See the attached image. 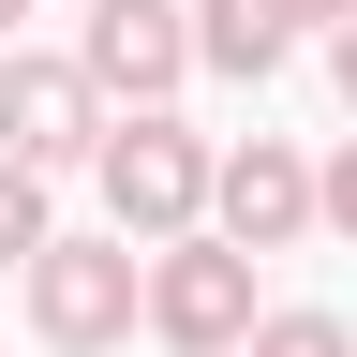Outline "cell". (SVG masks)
Listing matches in <instances>:
<instances>
[{"label":"cell","mask_w":357,"mask_h":357,"mask_svg":"<svg viewBox=\"0 0 357 357\" xmlns=\"http://www.w3.org/2000/svg\"><path fill=\"white\" fill-rule=\"evenodd\" d=\"M89 178H105L119 238H149V253H178V238H208V194H223V149H194L178 119H119Z\"/></svg>","instance_id":"obj_1"},{"label":"cell","mask_w":357,"mask_h":357,"mask_svg":"<svg viewBox=\"0 0 357 357\" xmlns=\"http://www.w3.org/2000/svg\"><path fill=\"white\" fill-rule=\"evenodd\" d=\"M149 328H164V357H253V328H268L253 253H238V238H178V253H149Z\"/></svg>","instance_id":"obj_2"},{"label":"cell","mask_w":357,"mask_h":357,"mask_svg":"<svg viewBox=\"0 0 357 357\" xmlns=\"http://www.w3.org/2000/svg\"><path fill=\"white\" fill-rule=\"evenodd\" d=\"M134 312H149V253H134V238H60V253L30 268V328L60 342V357H105Z\"/></svg>","instance_id":"obj_3"},{"label":"cell","mask_w":357,"mask_h":357,"mask_svg":"<svg viewBox=\"0 0 357 357\" xmlns=\"http://www.w3.org/2000/svg\"><path fill=\"white\" fill-rule=\"evenodd\" d=\"M75 60H89V89H105V105H134V119H164V89L194 75L208 45H194V0H89Z\"/></svg>","instance_id":"obj_4"},{"label":"cell","mask_w":357,"mask_h":357,"mask_svg":"<svg viewBox=\"0 0 357 357\" xmlns=\"http://www.w3.org/2000/svg\"><path fill=\"white\" fill-rule=\"evenodd\" d=\"M105 89H89V60H0V164H105Z\"/></svg>","instance_id":"obj_5"},{"label":"cell","mask_w":357,"mask_h":357,"mask_svg":"<svg viewBox=\"0 0 357 357\" xmlns=\"http://www.w3.org/2000/svg\"><path fill=\"white\" fill-rule=\"evenodd\" d=\"M312 223H328V178H312L283 134H238V149H223V194H208V238L283 253V238H312Z\"/></svg>","instance_id":"obj_6"},{"label":"cell","mask_w":357,"mask_h":357,"mask_svg":"<svg viewBox=\"0 0 357 357\" xmlns=\"http://www.w3.org/2000/svg\"><path fill=\"white\" fill-rule=\"evenodd\" d=\"M194 45H208V75H253V89H268V75H283V45H298V30L268 15V0H194Z\"/></svg>","instance_id":"obj_7"},{"label":"cell","mask_w":357,"mask_h":357,"mask_svg":"<svg viewBox=\"0 0 357 357\" xmlns=\"http://www.w3.org/2000/svg\"><path fill=\"white\" fill-rule=\"evenodd\" d=\"M45 253H60V223H45V178H30V164H0V268L30 283Z\"/></svg>","instance_id":"obj_8"},{"label":"cell","mask_w":357,"mask_h":357,"mask_svg":"<svg viewBox=\"0 0 357 357\" xmlns=\"http://www.w3.org/2000/svg\"><path fill=\"white\" fill-rule=\"evenodd\" d=\"M253 357H357V328H342V312H268Z\"/></svg>","instance_id":"obj_9"},{"label":"cell","mask_w":357,"mask_h":357,"mask_svg":"<svg viewBox=\"0 0 357 357\" xmlns=\"http://www.w3.org/2000/svg\"><path fill=\"white\" fill-rule=\"evenodd\" d=\"M312 178H328V238H357V134H342V149L312 164Z\"/></svg>","instance_id":"obj_10"},{"label":"cell","mask_w":357,"mask_h":357,"mask_svg":"<svg viewBox=\"0 0 357 357\" xmlns=\"http://www.w3.org/2000/svg\"><path fill=\"white\" fill-rule=\"evenodd\" d=\"M268 15H283V30H328V45H342V30H357V0H268Z\"/></svg>","instance_id":"obj_11"},{"label":"cell","mask_w":357,"mask_h":357,"mask_svg":"<svg viewBox=\"0 0 357 357\" xmlns=\"http://www.w3.org/2000/svg\"><path fill=\"white\" fill-rule=\"evenodd\" d=\"M328 60H342V105H357V30H342V45H328Z\"/></svg>","instance_id":"obj_12"},{"label":"cell","mask_w":357,"mask_h":357,"mask_svg":"<svg viewBox=\"0 0 357 357\" xmlns=\"http://www.w3.org/2000/svg\"><path fill=\"white\" fill-rule=\"evenodd\" d=\"M15 15H30V0H0V60H15Z\"/></svg>","instance_id":"obj_13"}]
</instances>
